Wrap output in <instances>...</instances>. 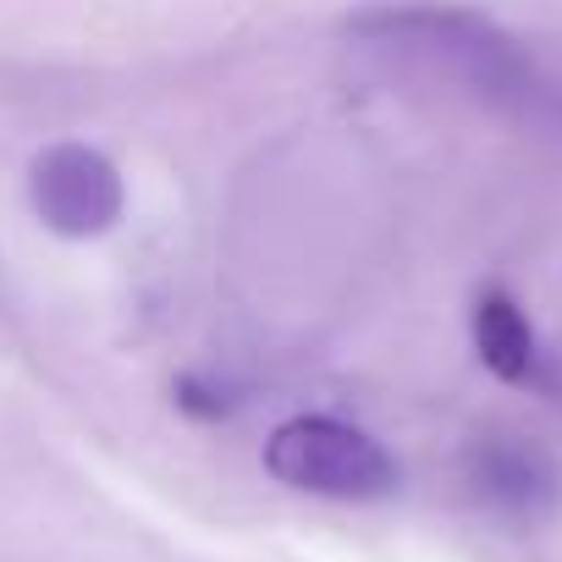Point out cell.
I'll use <instances>...</instances> for the list:
<instances>
[{
    "mask_svg": "<svg viewBox=\"0 0 562 562\" xmlns=\"http://www.w3.org/2000/svg\"><path fill=\"white\" fill-rule=\"evenodd\" d=\"M348 40L392 72L441 83L518 127L562 133V83L507 29L469 7H436V0L370 7L348 23Z\"/></svg>",
    "mask_w": 562,
    "mask_h": 562,
    "instance_id": "cell-1",
    "label": "cell"
},
{
    "mask_svg": "<svg viewBox=\"0 0 562 562\" xmlns=\"http://www.w3.org/2000/svg\"><path fill=\"white\" fill-rule=\"evenodd\" d=\"M265 469L281 485L331 502H386L403 485L397 458L370 430L331 414H299L276 425L265 441Z\"/></svg>",
    "mask_w": 562,
    "mask_h": 562,
    "instance_id": "cell-2",
    "label": "cell"
},
{
    "mask_svg": "<svg viewBox=\"0 0 562 562\" xmlns=\"http://www.w3.org/2000/svg\"><path fill=\"white\" fill-rule=\"evenodd\" d=\"M34 215L61 237H100L122 221V171L89 144H50L29 166Z\"/></svg>",
    "mask_w": 562,
    "mask_h": 562,
    "instance_id": "cell-3",
    "label": "cell"
},
{
    "mask_svg": "<svg viewBox=\"0 0 562 562\" xmlns=\"http://www.w3.org/2000/svg\"><path fill=\"white\" fill-rule=\"evenodd\" d=\"M463 485H469V496L485 513H496L507 524H540L562 502L557 463L524 436H480V441H469Z\"/></svg>",
    "mask_w": 562,
    "mask_h": 562,
    "instance_id": "cell-4",
    "label": "cell"
},
{
    "mask_svg": "<svg viewBox=\"0 0 562 562\" xmlns=\"http://www.w3.org/2000/svg\"><path fill=\"white\" fill-rule=\"evenodd\" d=\"M469 337H474L480 364H485L496 381L562 403V364L540 348V337H535V326H529V315L518 310L513 293L485 288V293L474 299V310H469Z\"/></svg>",
    "mask_w": 562,
    "mask_h": 562,
    "instance_id": "cell-5",
    "label": "cell"
},
{
    "mask_svg": "<svg viewBox=\"0 0 562 562\" xmlns=\"http://www.w3.org/2000/svg\"><path fill=\"white\" fill-rule=\"evenodd\" d=\"M171 392H177V408H182V414H193V419H221V414H226V397H221L215 386L193 381V375H182Z\"/></svg>",
    "mask_w": 562,
    "mask_h": 562,
    "instance_id": "cell-6",
    "label": "cell"
}]
</instances>
